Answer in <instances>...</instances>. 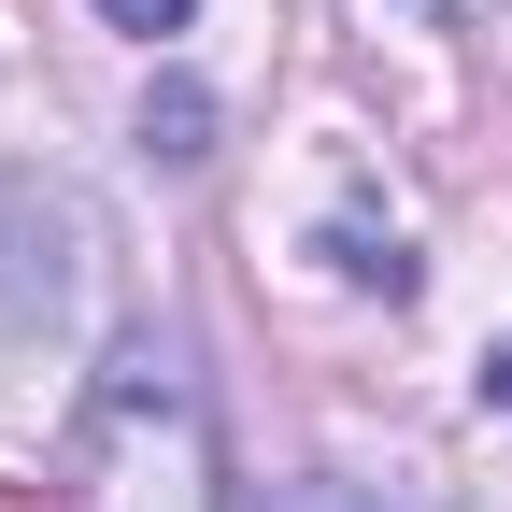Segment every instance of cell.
<instances>
[{
	"mask_svg": "<svg viewBox=\"0 0 512 512\" xmlns=\"http://www.w3.org/2000/svg\"><path fill=\"white\" fill-rule=\"evenodd\" d=\"M72 512H228V456H214V399L171 342H128L100 370V399L72 413Z\"/></svg>",
	"mask_w": 512,
	"mask_h": 512,
	"instance_id": "obj_1",
	"label": "cell"
},
{
	"mask_svg": "<svg viewBox=\"0 0 512 512\" xmlns=\"http://www.w3.org/2000/svg\"><path fill=\"white\" fill-rule=\"evenodd\" d=\"M100 15H114V29H128V43H171V29H185V15H200V0H100Z\"/></svg>",
	"mask_w": 512,
	"mask_h": 512,
	"instance_id": "obj_2",
	"label": "cell"
},
{
	"mask_svg": "<svg viewBox=\"0 0 512 512\" xmlns=\"http://www.w3.org/2000/svg\"><path fill=\"white\" fill-rule=\"evenodd\" d=\"M484 413H512V342H498V356H484Z\"/></svg>",
	"mask_w": 512,
	"mask_h": 512,
	"instance_id": "obj_3",
	"label": "cell"
}]
</instances>
